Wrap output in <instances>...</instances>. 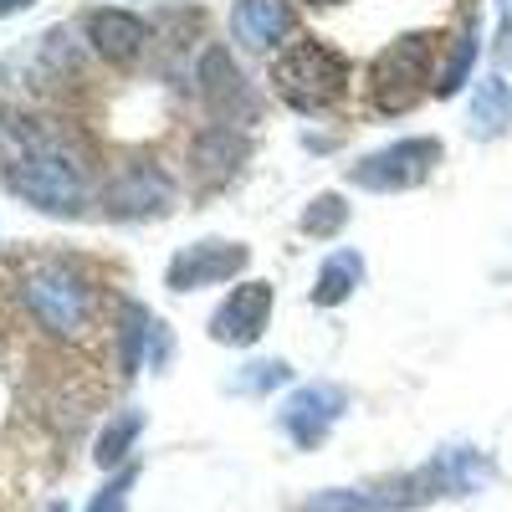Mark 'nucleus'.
<instances>
[{"mask_svg":"<svg viewBox=\"0 0 512 512\" xmlns=\"http://www.w3.org/2000/svg\"><path fill=\"white\" fill-rule=\"evenodd\" d=\"M272 303H277V292L267 282H241L226 303L210 313V338H216V344H236V349L256 344L267 318H272Z\"/></svg>","mask_w":512,"mask_h":512,"instance_id":"8","label":"nucleus"},{"mask_svg":"<svg viewBox=\"0 0 512 512\" xmlns=\"http://www.w3.org/2000/svg\"><path fill=\"white\" fill-rule=\"evenodd\" d=\"M139 425H144V415L139 410H123V415H113L108 425H103V436H98V466H118L128 451H134V436H139Z\"/></svg>","mask_w":512,"mask_h":512,"instance_id":"17","label":"nucleus"},{"mask_svg":"<svg viewBox=\"0 0 512 512\" xmlns=\"http://www.w3.org/2000/svg\"><path fill=\"white\" fill-rule=\"evenodd\" d=\"M313 6H338V0H313Z\"/></svg>","mask_w":512,"mask_h":512,"instance_id":"23","label":"nucleus"},{"mask_svg":"<svg viewBox=\"0 0 512 512\" xmlns=\"http://www.w3.org/2000/svg\"><path fill=\"white\" fill-rule=\"evenodd\" d=\"M344 410H349V395L338 390V384H303V390L287 395V405L277 410V420H282V431L297 446H318L338 425V415H344Z\"/></svg>","mask_w":512,"mask_h":512,"instance_id":"7","label":"nucleus"},{"mask_svg":"<svg viewBox=\"0 0 512 512\" xmlns=\"http://www.w3.org/2000/svg\"><path fill=\"white\" fill-rule=\"evenodd\" d=\"M200 93H205V103L216 108V113H226V123L231 118H251V93H246V82H241V72H236V62L216 47V52H205V62H200Z\"/></svg>","mask_w":512,"mask_h":512,"instance_id":"12","label":"nucleus"},{"mask_svg":"<svg viewBox=\"0 0 512 512\" xmlns=\"http://www.w3.org/2000/svg\"><path fill=\"white\" fill-rule=\"evenodd\" d=\"M431 31H410L400 41H390L374 67H369V98L379 113H405L420 103L425 82H431Z\"/></svg>","mask_w":512,"mask_h":512,"instance_id":"5","label":"nucleus"},{"mask_svg":"<svg viewBox=\"0 0 512 512\" xmlns=\"http://www.w3.org/2000/svg\"><path fill=\"white\" fill-rule=\"evenodd\" d=\"M231 31H236L241 47L267 52V47H277V41L292 31V6H287V0H236Z\"/></svg>","mask_w":512,"mask_h":512,"instance_id":"11","label":"nucleus"},{"mask_svg":"<svg viewBox=\"0 0 512 512\" xmlns=\"http://www.w3.org/2000/svg\"><path fill=\"white\" fill-rule=\"evenodd\" d=\"M472 62H477V26H461L456 47H451V62H446V72H441V82H436V93H441V98L461 93V82H466V72H472Z\"/></svg>","mask_w":512,"mask_h":512,"instance_id":"18","label":"nucleus"},{"mask_svg":"<svg viewBox=\"0 0 512 512\" xmlns=\"http://www.w3.org/2000/svg\"><path fill=\"white\" fill-rule=\"evenodd\" d=\"M359 277H364V256H359V251H333L328 262L318 267L313 303H318V308H338V303H344V297L359 287Z\"/></svg>","mask_w":512,"mask_h":512,"instance_id":"16","label":"nucleus"},{"mask_svg":"<svg viewBox=\"0 0 512 512\" xmlns=\"http://www.w3.org/2000/svg\"><path fill=\"white\" fill-rule=\"evenodd\" d=\"M507 123H512V82L502 72H492V77L477 82V93H472V134L477 139H497Z\"/></svg>","mask_w":512,"mask_h":512,"instance_id":"15","label":"nucleus"},{"mask_svg":"<svg viewBox=\"0 0 512 512\" xmlns=\"http://www.w3.org/2000/svg\"><path fill=\"white\" fill-rule=\"evenodd\" d=\"M128 487H134V466H123V472L93 497L88 512H128Z\"/></svg>","mask_w":512,"mask_h":512,"instance_id":"21","label":"nucleus"},{"mask_svg":"<svg viewBox=\"0 0 512 512\" xmlns=\"http://www.w3.org/2000/svg\"><path fill=\"white\" fill-rule=\"evenodd\" d=\"M344 221H349V205H344V195H333V190L313 195L308 210H303V231L308 236H333Z\"/></svg>","mask_w":512,"mask_h":512,"instance_id":"19","label":"nucleus"},{"mask_svg":"<svg viewBox=\"0 0 512 512\" xmlns=\"http://www.w3.org/2000/svg\"><path fill=\"white\" fill-rule=\"evenodd\" d=\"M349 88V62L338 57L333 47H323V41H297V47H287L277 62H272V93L297 108V113H323L333 108L338 98H344Z\"/></svg>","mask_w":512,"mask_h":512,"instance_id":"4","label":"nucleus"},{"mask_svg":"<svg viewBox=\"0 0 512 512\" xmlns=\"http://www.w3.org/2000/svg\"><path fill=\"white\" fill-rule=\"evenodd\" d=\"M487 482H492V461L482 451L451 446L436 461L415 466V472H405L395 482L338 487V492L308 497L303 512H410V507H425V502H436V497H466V492H477Z\"/></svg>","mask_w":512,"mask_h":512,"instance_id":"1","label":"nucleus"},{"mask_svg":"<svg viewBox=\"0 0 512 512\" xmlns=\"http://www.w3.org/2000/svg\"><path fill=\"white\" fill-rule=\"evenodd\" d=\"M31 0H0V16H11V11H26Z\"/></svg>","mask_w":512,"mask_h":512,"instance_id":"22","label":"nucleus"},{"mask_svg":"<svg viewBox=\"0 0 512 512\" xmlns=\"http://www.w3.org/2000/svg\"><path fill=\"white\" fill-rule=\"evenodd\" d=\"M21 303L36 328H47L52 338H72L93 318V282L72 262H31L21 277Z\"/></svg>","mask_w":512,"mask_h":512,"instance_id":"3","label":"nucleus"},{"mask_svg":"<svg viewBox=\"0 0 512 512\" xmlns=\"http://www.w3.org/2000/svg\"><path fill=\"white\" fill-rule=\"evenodd\" d=\"M441 164V139H400L390 149H374L364 154L349 180L359 190H374V195H390V190H415L431 180V169Z\"/></svg>","mask_w":512,"mask_h":512,"instance_id":"6","label":"nucleus"},{"mask_svg":"<svg viewBox=\"0 0 512 512\" xmlns=\"http://www.w3.org/2000/svg\"><path fill=\"white\" fill-rule=\"evenodd\" d=\"M175 205V180L159 164H128L123 175L108 185V210L123 221H144V216H164Z\"/></svg>","mask_w":512,"mask_h":512,"instance_id":"9","label":"nucleus"},{"mask_svg":"<svg viewBox=\"0 0 512 512\" xmlns=\"http://www.w3.org/2000/svg\"><path fill=\"white\" fill-rule=\"evenodd\" d=\"M241 159H246V134L231 123H210L195 139V175L200 180H231Z\"/></svg>","mask_w":512,"mask_h":512,"instance_id":"14","label":"nucleus"},{"mask_svg":"<svg viewBox=\"0 0 512 512\" xmlns=\"http://www.w3.org/2000/svg\"><path fill=\"white\" fill-rule=\"evenodd\" d=\"M82 31H88V47L108 62H134L144 52V21L128 11H93Z\"/></svg>","mask_w":512,"mask_h":512,"instance_id":"13","label":"nucleus"},{"mask_svg":"<svg viewBox=\"0 0 512 512\" xmlns=\"http://www.w3.org/2000/svg\"><path fill=\"white\" fill-rule=\"evenodd\" d=\"M287 379V364L272 359V364H246V374H236V390L241 395H262V390H277Z\"/></svg>","mask_w":512,"mask_h":512,"instance_id":"20","label":"nucleus"},{"mask_svg":"<svg viewBox=\"0 0 512 512\" xmlns=\"http://www.w3.org/2000/svg\"><path fill=\"white\" fill-rule=\"evenodd\" d=\"M6 185L31 200L47 216H82V200H88V180H82V164L41 128H16V154L6 169Z\"/></svg>","mask_w":512,"mask_h":512,"instance_id":"2","label":"nucleus"},{"mask_svg":"<svg viewBox=\"0 0 512 512\" xmlns=\"http://www.w3.org/2000/svg\"><path fill=\"white\" fill-rule=\"evenodd\" d=\"M246 262H251V251L241 241H195V246H185L175 262H169V287L195 292V287H210V282H226Z\"/></svg>","mask_w":512,"mask_h":512,"instance_id":"10","label":"nucleus"}]
</instances>
